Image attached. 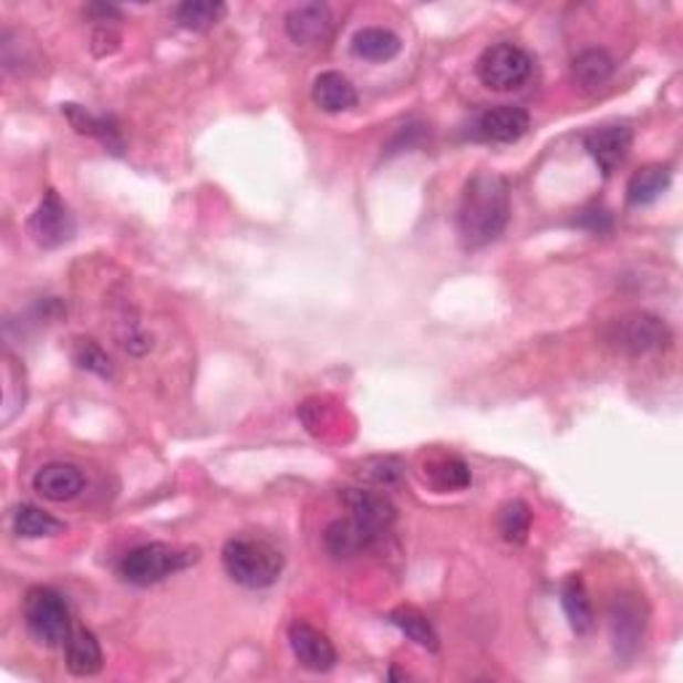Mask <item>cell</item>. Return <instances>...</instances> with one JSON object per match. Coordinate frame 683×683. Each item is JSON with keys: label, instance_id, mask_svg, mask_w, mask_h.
Here are the masks:
<instances>
[{"label": "cell", "instance_id": "cell-3", "mask_svg": "<svg viewBox=\"0 0 683 683\" xmlns=\"http://www.w3.org/2000/svg\"><path fill=\"white\" fill-rule=\"evenodd\" d=\"M195 561H198V550L177 548V545L166 542H149L142 545V548H134L123 558L121 577L126 582L147 588V584L164 582L166 577L177 575V571L187 569Z\"/></svg>", "mask_w": 683, "mask_h": 683}, {"label": "cell", "instance_id": "cell-14", "mask_svg": "<svg viewBox=\"0 0 683 683\" xmlns=\"http://www.w3.org/2000/svg\"><path fill=\"white\" fill-rule=\"evenodd\" d=\"M331 30H334V17L323 3L297 6L286 17V32L297 45H318L329 41Z\"/></svg>", "mask_w": 683, "mask_h": 683}, {"label": "cell", "instance_id": "cell-9", "mask_svg": "<svg viewBox=\"0 0 683 683\" xmlns=\"http://www.w3.org/2000/svg\"><path fill=\"white\" fill-rule=\"evenodd\" d=\"M289 646L297 662L310 673H329L337 665V649L327 633L308 622H294L289 628Z\"/></svg>", "mask_w": 683, "mask_h": 683}, {"label": "cell", "instance_id": "cell-8", "mask_svg": "<svg viewBox=\"0 0 683 683\" xmlns=\"http://www.w3.org/2000/svg\"><path fill=\"white\" fill-rule=\"evenodd\" d=\"M630 147H633V132L624 123H607V126H596L584 134V149L607 177L628 158Z\"/></svg>", "mask_w": 683, "mask_h": 683}, {"label": "cell", "instance_id": "cell-25", "mask_svg": "<svg viewBox=\"0 0 683 683\" xmlns=\"http://www.w3.org/2000/svg\"><path fill=\"white\" fill-rule=\"evenodd\" d=\"M62 529V520H56L51 513L41 510L35 505H19L14 510V531L24 539L51 537Z\"/></svg>", "mask_w": 683, "mask_h": 683}, {"label": "cell", "instance_id": "cell-22", "mask_svg": "<svg viewBox=\"0 0 683 683\" xmlns=\"http://www.w3.org/2000/svg\"><path fill=\"white\" fill-rule=\"evenodd\" d=\"M390 622H393L408 641H414L416 646L427 649V652H438L441 643H438V633H435L433 622L427 620L425 614H420L416 609L401 607V609L390 611Z\"/></svg>", "mask_w": 683, "mask_h": 683}, {"label": "cell", "instance_id": "cell-6", "mask_svg": "<svg viewBox=\"0 0 683 683\" xmlns=\"http://www.w3.org/2000/svg\"><path fill=\"white\" fill-rule=\"evenodd\" d=\"M609 342L624 350L630 355H646L665 350L670 342V329L662 318L652 315V312H630V315L614 321L609 331Z\"/></svg>", "mask_w": 683, "mask_h": 683}, {"label": "cell", "instance_id": "cell-28", "mask_svg": "<svg viewBox=\"0 0 683 683\" xmlns=\"http://www.w3.org/2000/svg\"><path fill=\"white\" fill-rule=\"evenodd\" d=\"M403 462L395 457H372L361 465V478L374 486H395L403 478Z\"/></svg>", "mask_w": 683, "mask_h": 683}, {"label": "cell", "instance_id": "cell-31", "mask_svg": "<svg viewBox=\"0 0 683 683\" xmlns=\"http://www.w3.org/2000/svg\"><path fill=\"white\" fill-rule=\"evenodd\" d=\"M89 14L100 17V22H104V19L110 17H121V9H115V6H91Z\"/></svg>", "mask_w": 683, "mask_h": 683}, {"label": "cell", "instance_id": "cell-23", "mask_svg": "<svg viewBox=\"0 0 683 683\" xmlns=\"http://www.w3.org/2000/svg\"><path fill=\"white\" fill-rule=\"evenodd\" d=\"M571 73H575V81L580 83L582 89H598L609 81L611 73H614V60H611L607 51L588 49L575 56V62H571Z\"/></svg>", "mask_w": 683, "mask_h": 683}, {"label": "cell", "instance_id": "cell-1", "mask_svg": "<svg viewBox=\"0 0 683 683\" xmlns=\"http://www.w3.org/2000/svg\"><path fill=\"white\" fill-rule=\"evenodd\" d=\"M510 219V187L494 172L467 179L457 208V230L467 249H484L505 232Z\"/></svg>", "mask_w": 683, "mask_h": 683}, {"label": "cell", "instance_id": "cell-18", "mask_svg": "<svg viewBox=\"0 0 683 683\" xmlns=\"http://www.w3.org/2000/svg\"><path fill=\"white\" fill-rule=\"evenodd\" d=\"M353 54L369 62H390L401 54V38L387 28H363L353 35Z\"/></svg>", "mask_w": 683, "mask_h": 683}, {"label": "cell", "instance_id": "cell-2", "mask_svg": "<svg viewBox=\"0 0 683 683\" xmlns=\"http://www.w3.org/2000/svg\"><path fill=\"white\" fill-rule=\"evenodd\" d=\"M223 563L232 582L249 590H262L278 582L283 571V556L276 545L265 539L236 537L227 539L223 548Z\"/></svg>", "mask_w": 683, "mask_h": 683}, {"label": "cell", "instance_id": "cell-5", "mask_svg": "<svg viewBox=\"0 0 683 683\" xmlns=\"http://www.w3.org/2000/svg\"><path fill=\"white\" fill-rule=\"evenodd\" d=\"M476 70L484 86L494 91H513L529 81L531 56L516 43H497L478 56Z\"/></svg>", "mask_w": 683, "mask_h": 683}, {"label": "cell", "instance_id": "cell-12", "mask_svg": "<svg viewBox=\"0 0 683 683\" xmlns=\"http://www.w3.org/2000/svg\"><path fill=\"white\" fill-rule=\"evenodd\" d=\"M342 503L350 510V518L361 520L363 526L374 529L376 535H385L399 518V510L382 491L374 489H344Z\"/></svg>", "mask_w": 683, "mask_h": 683}, {"label": "cell", "instance_id": "cell-15", "mask_svg": "<svg viewBox=\"0 0 683 683\" xmlns=\"http://www.w3.org/2000/svg\"><path fill=\"white\" fill-rule=\"evenodd\" d=\"M643 635V614L633 598H617L611 607V641L622 656L635 654Z\"/></svg>", "mask_w": 683, "mask_h": 683}, {"label": "cell", "instance_id": "cell-11", "mask_svg": "<svg viewBox=\"0 0 683 683\" xmlns=\"http://www.w3.org/2000/svg\"><path fill=\"white\" fill-rule=\"evenodd\" d=\"M32 489L49 503H70L86 489V476H83L81 467L70 465V462H49L35 473Z\"/></svg>", "mask_w": 683, "mask_h": 683}, {"label": "cell", "instance_id": "cell-29", "mask_svg": "<svg viewBox=\"0 0 683 683\" xmlns=\"http://www.w3.org/2000/svg\"><path fill=\"white\" fill-rule=\"evenodd\" d=\"M75 363L91 374L113 376V361L94 340H81L75 348Z\"/></svg>", "mask_w": 683, "mask_h": 683}, {"label": "cell", "instance_id": "cell-21", "mask_svg": "<svg viewBox=\"0 0 683 683\" xmlns=\"http://www.w3.org/2000/svg\"><path fill=\"white\" fill-rule=\"evenodd\" d=\"M670 187V168L652 164L643 166L628 182V204L630 206H649L660 198Z\"/></svg>", "mask_w": 683, "mask_h": 683}, {"label": "cell", "instance_id": "cell-16", "mask_svg": "<svg viewBox=\"0 0 683 683\" xmlns=\"http://www.w3.org/2000/svg\"><path fill=\"white\" fill-rule=\"evenodd\" d=\"M64 662H68L70 673L81 675V679H89V675L100 673L104 665V656L96 635L86 628H73L68 643H64Z\"/></svg>", "mask_w": 683, "mask_h": 683}, {"label": "cell", "instance_id": "cell-27", "mask_svg": "<svg viewBox=\"0 0 683 683\" xmlns=\"http://www.w3.org/2000/svg\"><path fill=\"white\" fill-rule=\"evenodd\" d=\"M531 529V510L529 505L520 503V499H513L507 503L503 510H499V535H503L507 542H526Z\"/></svg>", "mask_w": 683, "mask_h": 683}, {"label": "cell", "instance_id": "cell-10", "mask_svg": "<svg viewBox=\"0 0 683 683\" xmlns=\"http://www.w3.org/2000/svg\"><path fill=\"white\" fill-rule=\"evenodd\" d=\"M531 118L524 107H513V104H497V107L484 110L478 115L473 134L484 142H494V145H510L518 142L520 136L529 132Z\"/></svg>", "mask_w": 683, "mask_h": 683}, {"label": "cell", "instance_id": "cell-4", "mask_svg": "<svg viewBox=\"0 0 683 683\" xmlns=\"http://www.w3.org/2000/svg\"><path fill=\"white\" fill-rule=\"evenodd\" d=\"M24 622H28L32 639L43 646H64L73 633L68 601L51 588H30L24 596Z\"/></svg>", "mask_w": 683, "mask_h": 683}, {"label": "cell", "instance_id": "cell-7", "mask_svg": "<svg viewBox=\"0 0 683 683\" xmlns=\"http://www.w3.org/2000/svg\"><path fill=\"white\" fill-rule=\"evenodd\" d=\"M28 230L32 240L43 249H60V246L70 244L75 238V219L70 214V208L64 200L56 195V190H49L43 195V200L32 211Z\"/></svg>", "mask_w": 683, "mask_h": 683}, {"label": "cell", "instance_id": "cell-13", "mask_svg": "<svg viewBox=\"0 0 683 683\" xmlns=\"http://www.w3.org/2000/svg\"><path fill=\"white\" fill-rule=\"evenodd\" d=\"M380 537L382 535H376L374 529L363 526L361 520L348 516V518L334 520V524H329L327 535H323V545H327V550L334 558H340V561H350V558H358V556H363V552L372 550Z\"/></svg>", "mask_w": 683, "mask_h": 683}, {"label": "cell", "instance_id": "cell-19", "mask_svg": "<svg viewBox=\"0 0 683 683\" xmlns=\"http://www.w3.org/2000/svg\"><path fill=\"white\" fill-rule=\"evenodd\" d=\"M62 113L68 115V121L73 123V128L77 134H86V136H96V139H102L104 145H107L113 153H121V134L118 126H115L113 118H104V115H91L86 107H81V104H62Z\"/></svg>", "mask_w": 683, "mask_h": 683}, {"label": "cell", "instance_id": "cell-17", "mask_svg": "<svg viewBox=\"0 0 683 683\" xmlns=\"http://www.w3.org/2000/svg\"><path fill=\"white\" fill-rule=\"evenodd\" d=\"M312 102L323 110V113H344V110L355 107L358 91L348 75L321 73L312 81Z\"/></svg>", "mask_w": 683, "mask_h": 683}, {"label": "cell", "instance_id": "cell-24", "mask_svg": "<svg viewBox=\"0 0 683 683\" xmlns=\"http://www.w3.org/2000/svg\"><path fill=\"white\" fill-rule=\"evenodd\" d=\"M225 14V3H211V0H187V3L177 6V11H174L182 28L193 32L211 30Z\"/></svg>", "mask_w": 683, "mask_h": 683}, {"label": "cell", "instance_id": "cell-20", "mask_svg": "<svg viewBox=\"0 0 683 683\" xmlns=\"http://www.w3.org/2000/svg\"><path fill=\"white\" fill-rule=\"evenodd\" d=\"M561 603H563L566 617H569L571 630H575L577 635L590 633V628H593V622H596L593 603H590V596H588V590H584V582L577 575L569 577V580L563 582Z\"/></svg>", "mask_w": 683, "mask_h": 683}, {"label": "cell", "instance_id": "cell-30", "mask_svg": "<svg viewBox=\"0 0 683 683\" xmlns=\"http://www.w3.org/2000/svg\"><path fill=\"white\" fill-rule=\"evenodd\" d=\"M577 227H582V230L593 232V236H607L611 232V227H614V219H611V211H607L603 206H590L580 211V217L575 219Z\"/></svg>", "mask_w": 683, "mask_h": 683}, {"label": "cell", "instance_id": "cell-26", "mask_svg": "<svg viewBox=\"0 0 683 683\" xmlns=\"http://www.w3.org/2000/svg\"><path fill=\"white\" fill-rule=\"evenodd\" d=\"M470 467L459 457H444L431 465V484L438 491H462L470 486Z\"/></svg>", "mask_w": 683, "mask_h": 683}]
</instances>
